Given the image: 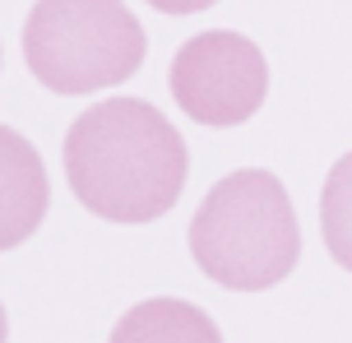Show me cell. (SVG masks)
Masks as SVG:
<instances>
[{
    "mask_svg": "<svg viewBox=\"0 0 352 343\" xmlns=\"http://www.w3.org/2000/svg\"><path fill=\"white\" fill-rule=\"evenodd\" d=\"M10 339V325H5V307H0V343Z\"/></svg>",
    "mask_w": 352,
    "mask_h": 343,
    "instance_id": "cell-9",
    "label": "cell"
},
{
    "mask_svg": "<svg viewBox=\"0 0 352 343\" xmlns=\"http://www.w3.org/2000/svg\"><path fill=\"white\" fill-rule=\"evenodd\" d=\"M107 343H223V334L195 302L148 297L116 320Z\"/></svg>",
    "mask_w": 352,
    "mask_h": 343,
    "instance_id": "cell-6",
    "label": "cell"
},
{
    "mask_svg": "<svg viewBox=\"0 0 352 343\" xmlns=\"http://www.w3.org/2000/svg\"><path fill=\"white\" fill-rule=\"evenodd\" d=\"M158 14H199V10H209V5H218V0H148Z\"/></svg>",
    "mask_w": 352,
    "mask_h": 343,
    "instance_id": "cell-8",
    "label": "cell"
},
{
    "mask_svg": "<svg viewBox=\"0 0 352 343\" xmlns=\"http://www.w3.org/2000/svg\"><path fill=\"white\" fill-rule=\"evenodd\" d=\"M190 255L218 288L264 292L301 260V223L283 181L241 167L213 186L190 218Z\"/></svg>",
    "mask_w": 352,
    "mask_h": 343,
    "instance_id": "cell-2",
    "label": "cell"
},
{
    "mask_svg": "<svg viewBox=\"0 0 352 343\" xmlns=\"http://www.w3.org/2000/svg\"><path fill=\"white\" fill-rule=\"evenodd\" d=\"M320 232L324 246L338 265L352 274V153H343L329 177H324V195H320Z\"/></svg>",
    "mask_w": 352,
    "mask_h": 343,
    "instance_id": "cell-7",
    "label": "cell"
},
{
    "mask_svg": "<svg viewBox=\"0 0 352 343\" xmlns=\"http://www.w3.org/2000/svg\"><path fill=\"white\" fill-rule=\"evenodd\" d=\"M190 153L181 130L144 98H107L65 135L74 199L107 223H153L186 190Z\"/></svg>",
    "mask_w": 352,
    "mask_h": 343,
    "instance_id": "cell-1",
    "label": "cell"
},
{
    "mask_svg": "<svg viewBox=\"0 0 352 343\" xmlns=\"http://www.w3.org/2000/svg\"><path fill=\"white\" fill-rule=\"evenodd\" d=\"M23 60L42 89H116L144 60V28L121 0H37L23 23Z\"/></svg>",
    "mask_w": 352,
    "mask_h": 343,
    "instance_id": "cell-3",
    "label": "cell"
},
{
    "mask_svg": "<svg viewBox=\"0 0 352 343\" xmlns=\"http://www.w3.org/2000/svg\"><path fill=\"white\" fill-rule=\"evenodd\" d=\"M172 98L199 126H241L264 107L269 65L264 52L241 33H199L172 56Z\"/></svg>",
    "mask_w": 352,
    "mask_h": 343,
    "instance_id": "cell-4",
    "label": "cell"
},
{
    "mask_svg": "<svg viewBox=\"0 0 352 343\" xmlns=\"http://www.w3.org/2000/svg\"><path fill=\"white\" fill-rule=\"evenodd\" d=\"M52 204L47 167L19 130L0 126V251H14L42 228Z\"/></svg>",
    "mask_w": 352,
    "mask_h": 343,
    "instance_id": "cell-5",
    "label": "cell"
}]
</instances>
